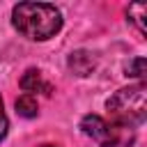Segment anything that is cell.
I'll use <instances>...</instances> for the list:
<instances>
[{"instance_id":"6da1fadb","label":"cell","mask_w":147,"mask_h":147,"mask_svg":"<svg viewBox=\"0 0 147 147\" xmlns=\"http://www.w3.org/2000/svg\"><path fill=\"white\" fill-rule=\"evenodd\" d=\"M62 11L51 2H18L11 9V25L32 41H46L62 30Z\"/></svg>"},{"instance_id":"7a4b0ae2","label":"cell","mask_w":147,"mask_h":147,"mask_svg":"<svg viewBox=\"0 0 147 147\" xmlns=\"http://www.w3.org/2000/svg\"><path fill=\"white\" fill-rule=\"evenodd\" d=\"M106 110L115 126L119 129H136L147 119V85L136 83L129 87L117 90L108 101Z\"/></svg>"},{"instance_id":"3957f363","label":"cell","mask_w":147,"mask_h":147,"mask_svg":"<svg viewBox=\"0 0 147 147\" xmlns=\"http://www.w3.org/2000/svg\"><path fill=\"white\" fill-rule=\"evenodd\" d=\"M80 131L87 138L96 140L99 147H129L131 140H133V136H126L124 133L126 129H119L115 124H108L99 115H85L80 119Z\"/></svg>"},{"instance_id":"277c9868","label":"cell","mask_w":147,"mask_h":147,"mask_svg":"<svg viewBox=\"0 0 147 147\" xmlns=\"http://www.w3.org/2000/svg\"><path fill=\"white\" fill-rule=\"evenodd\" d=\"M96 64H99L96 53L85 51V48H78V51L69 53V57H67V67H69V71H71L74 76H78V78H87V76H92V74L96 71Z\"/></svg>"},{"instance_id":"5b68a950","label":"cell","mask_w":147,"mask_h":147,"mask_svg":"<svg viewBox=\"0 0 147 147\" xmlns=\"http://www.w3.org/2000/svg\"><path fill=\"white\" fill-rule=\"evenodd\" d=\"M18 85H21V90H23L25 94H32V92H44V94H51V92H53V87H51V85L41 78V74H39L37 69H28V71L21 76Z\"/></svg>"},{"instance_id":"8992f818","label":"cell","mask_w":147,"mask_h":147,"mask_svg":"<svg viewBox=\"0 0 147 147\" xmlns=\"http://www.w3.org/2000/svg\"><path fill=\"white\" fill-rule=\"evenodd\" d=\"M16 113L21 115V117H25V119H32V117H37V113H39V106H37V99L32 96V94H21L18 99H16Z\"/></svg>"},{"instance_id":"52a82bcc","label":"cell","mask_w":147,"mask_h":147,"mask_svg":"<svg viewBox=\"0 0 147 147\" xmlns=\"http://www.w3.org/2000/svg\"><path fill=\"white\" fill-rule=\"evenodd\" d=\"M126 18L136 25V30L140 34H145V18H147V7L140 5V2H131L126 7Z\"/></svg>"},{"instance_id":"ba28073f","label":"cell","mask_w":147,"mask_h":147,"mask_svg":"<svg viewBox=\"0 0 147 147\" xmlns=\"http://www.w3.org/2000/svg\"><path fill=\"white\" fill-rule=\"evenodd\" d=\"M124 76H129V78H138L140 83H142V78L147 76V62H145V57H131L126 64H124Z\"/></svg>"},{"instance_id":"9c48e42d","label":"cell","mask_w":147,"mask_h":147,"mask_svg":"<svg viewBox=\"0 0 147 147\" xmlns=\"http://www.w3.org/2000/svg\"><path fill=\"white\" fill-rule=\"evenodd\" d=\"M9 131V119H7V113H5V103H2V96H0V142L5 140Z\"/></svg>"},{"instance_id":"30bf717a","label":"cell","mask_w":147,"mask_h":147,"mask_svg":"<svg viewBox=\"0 0 147 147\" xmlns=\"http://www.w3.org/2000/svg\"><path fill=\"white\" fill-rule=\"evenodd\" d=\"M41 147H55V145H41Z\"/></svg>"}]
</instances>
